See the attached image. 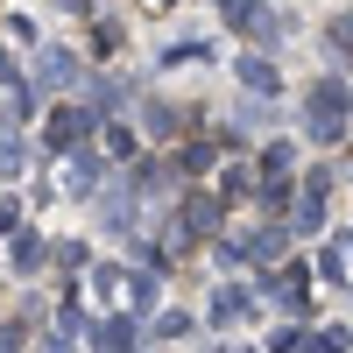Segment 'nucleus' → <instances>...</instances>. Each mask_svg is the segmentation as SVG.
I'll list each match as a JSON object with an SVG mask.
<instances>
[{"label":"nucleus","instance_id":"f257e3e1","mask_svg":"<svg viewBox=\"0 0 353 353\" xmlns=\"http://www.w3.org/2000/svg\"><path fill=\"white\" fill-rule=\"evenodd\" d=\"M346 128H353V92H346V78H318V85H304V134L318 141V149H332Z\"/></svg>","mask_w":353,"mask_h":353},{"label":"nucleus","instance_id":"f03ea898","mask_svg":"<svg viewBox=\"0 0 353 353\" xmlns=\"http://www.w3.org/2000/svg\"><path fill=\"white\" fill-rule=\"evenodd\" d=\"M99 121H106V113H99L92 99H64V106H57V113H50V128H43V141H50V149H57V156H71V149H78V141H85V134H92V128H99Z\"/></svg>","mask_w":353,"mask_h":353},{"label":"nucleus","instance_id":"7ed1b4c3","mask_svg":"<svg viewBox=\"0 0 353 353\" xmlns=\"http://www.w3.org/2000/svg\"><path fill=\"white\" fill-rule=\"evenodd\" d=\"M219 14H226L233 36H254V43H276L283 28H290V21L269 8V0H219Z\"/></svg>","mask_w":353,"mask_h":353},{"label":"nucleus","instance_id":"20e7f679","mask_svg":"<svg viewBox=\"0 0 353 353\" xmlns=\"http://www.w3.org/2000/svg\"><path fill=\"white\" fill-rule=\"evenodd\" d=\"M78 78H85V57L78 50H43L36 57V92H78Z\"/></svg>","mask_w":353,"mask_h":353},{"label":"nucleus","instance_id":"39448f33","mask_svg":"<svg viewBox=\"0 0 353 353\" xmlns=\"http://www.w3.org/2000/svg\"><path fill=\"white\" fill-rule=\"evenodd\" d=\"M233 78H241L254 99H276V92H283V78H276V64H269L261 50H254V57H241V64H233Z\"/></svg>","mask_w":353,"mask_h":353},{"label":"nucleus","instance_id":"423d86ee","mask_svg":"<svg viewBox=\"0 0 353 353\" xmlns=\"http://www.w3.org/2000/svg\"><path fill=\"white\" fill-rule=\"evenodd\" d=\"M64 191L71 198H99V156H64Z\"/></svg>","mask_w":353,"mask_h":353},{"label":"nucleus","instance_id":"0eeeda50","mask_svg":"<svg viewBox=\"0 0 353 353\" xmlns=\"http://www.w3.org/2000/svg\"><path fill=\"white\" fill-rule=\"evenodd\" d=\"M99 219H106L113 233H128V226H134V191H128V176H121V191H106V198H99Z\"/></svg>","mask_w":353,"mask_h":353},{"label":"nucleus","instance_id":"6e6552de","mask_svg":"<svg viewBox=\"0 0 353 353\" xmlns=\"http://www.w3.org/2000/svg\"><path fill=\"white\" fill-rule=\"evenodd\" d=\"M92 346H99V353H128V346H134V318H99V325H92Z\"/></svg>","mask_w":353,"mask_h":353},{"label":"nucleus","instance_id":"1a4fd4ad","mask_svg":"<svg viewBox=\"0 0 353 353\" xmlns=\"http://www.w3.org/2000/svg\"><path fill=\"white\" fill-rule=\"evenodd\" d=\"M283 233L290 226H261L254 241H241V261H283Z\"/></svg>","mask_w":353,"mask_h":353},{"label":"nucleus","instance_id":"9d476101","mask_svg":"<svg viewBox=\"0 0 353 353\" xmlns=\"http://www.w3.org/2000/svg\"><path fill=\"white\" fill-rule=\"evenodd\" d=\"M21 163H28L21 128H8V121H0V176H21Z\"/></svg>","mask_w":353,"mask_h":353},{"label":"nucleus","instance_id":"9b49d317","mask_svg":"<svg viewBox=\"0 0 353 353\" xmlns=\"http://www.w3.org/2000/svg\"><path fill=\"white\" fill-rule=\"evenodd\" d=\"M184 64H205V36H184L163 50V71H184Z\"/></svg>","mask_w":353,"mask_h":353},{"label":"nucleus","instance_id":"f8f14e48","mask_svg":"<svg viewBox=\"0 0 353 353\" xmlns=\"http://www.w3.org/2000/svg\"><path fill=\"white\" fill-rule=\"evenodd\" d=\"M219 198H254V170H219Z\"/></svg>","mask_w":353,"mask_h":353},{"label":"nucleus","instance_id":"ddd939ff","mask_svg":"<svg viewBox=\"0 0 353 353\" xmlns=\"http://www.w3.org/2000/svg\"><path fill=\"white\" fill-rule=\"evenodd\" d=\"M43 241H36V233H14V269H43Z\"/></svg>","mask_w":353,"mask_h":353},{"label":"nucleus","instance_id":"4468645a","mask_svg":"<svg viewBox=\"0 0 353 353\" xmlns=\"http://www.w3.org/2000/svg\"><path fill=\"white\" fill-rule=\"evenodd\" d=\"M290 163H297V141H269V149H261V170L269 176H283Z\"/></svg>","mask_w":353,"mask_h":353},{"label":"nucleus","instance_id":"2eb2a0df","mask_svg":"<svg viewBox=\"0 0 353 353\" xmlns=\"http://www.w3.org/2000/svg\"><path fill=\"white\" fill-rule=\"evenodd\" d=\"M156 339H191V311H163L156 318Z\"/></svg>","mask_w":353,"mask_h":353},{"label":"nucleus","instance_id":"dca6fc26","mask_svg":"<svg viewBox=\"0 0 353 353\" xmlns=\"http://www.w3.org/2000/svg\"><path fill=\"white\" fill-rule=\"evenodd\" d=\"M128 297H134V311H149L156 304V276H128Z\"/></svg>","mask_w":353,"mask_h":353},{"label":"nucleus","instance_id":"f3484780","mask_svg":"<svg viewBox=\"0 0 353 353\" xmlns=\"http://www.w3.org/2000/svg\"><path fill=\"white\" fill-rule=\"evenodd\" d=\"M106 149H113V156H134V128L113 121V128H106Z\"/></svg>","mask_w":353,"mask_h":353},{"label":"nucleus","instance_id":"a211bd4d","mask_svg":"<svg viewBox=\"0 0 353 353\" xmlns=\"http://www.w3.org/2000/svg\"><path fill=\"white\" fill-rule=\"evenodd\" d=\"M0 28H8V43H36V21H28V14H8Z\"/></svg>","mask_w":353,"mask_h":353},{"label":"nucleus","instance_id":"6ab92c4d","mask_svg":"<svg viewBox=\"0 0 353 353\" xmlns=\"http://www.w3.org/2000/svg\"><path fill=\"white\" fill-rule=\"evenodd\" d=\"M332 50H346V57H353V8L332 21Z\"/></svg>","mask_w":353,"mask_h":353},{"label":"nucleus","instance_id":"aec40b11","mask_svg":"<svg viewBox=\"0 0 353 353\" xmlns=\"http://www.w3.org/2000/svg\"><path fill=\"white\" fill-rule=\"evenodd\" d=\"M156 8H176V0H156Z\"/></svg>","mask_w":353,"mask_h":353},{"label":"nucleus","instance_id":"412c9836","mask_svg":"<svg viewBox=\"0 0 353 353\" xmlns=\"http://www.w3.org/2000/svg\"><path fill=\"white\" fill-rule=\"evenodd\" d=\"M346 297H353V283H346Z\"/></svg>","mask_w":353,"mask_h":353}]
</instances>
